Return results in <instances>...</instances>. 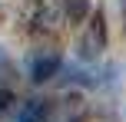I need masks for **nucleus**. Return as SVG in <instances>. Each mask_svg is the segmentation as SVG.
Instances as JSON below:
<instances>
[{"instance_id":"39448f33","label":"nucleus","mask_w":126,"mask_h":122,"mask_svg":"<svg viewBox=\"0 0 126 122\" xmlns=\"http://www.w3.org/2000/svg\"><path fill=\"white\" fill-rule=\"evenodd\" d=\"M63 13H66L70 20H80L83 13H86V0H63Z\"/></svg>"},{"instance_id":"20e7f679","label":"nucleus","mask_w":126,"mask_h":122,"mask_svg":"<svg viewBox=\"0 0 126 122\" xmlns=\"http://www.w3.org/2000/svg\"><path fill=\"white\" fill-rule=\"evenodd\" d=\"M47 116H50V106L43 99H30L23 106V112L17 116V122H47Z\"/></svg>"},{"instance_id":"423d86ee","label":"nucleus","mask_w":126,"mask_h":122,"mask_svg":"<svg viewBox=\"0 0 126 122\" xmlns=\"http://www.w3.org/2000/svg\"><path fill=\"white\" fill-rule=\"evenodd\" d=\"M123 7H126V0H123Z\"/></svg>"},{"instance_id":"7ed1b4c3","label":"nucleus","mask_w":126,"mask_h":122,"mask_svg":"<svg viewBox=\"0 0 126 122\" xmlns=\"http://www.w3.org/2000/svg\"><path fill=\"white\" fill-rule=\"evenodd\" d=\"M13 66H10V59L0 53V112L7 109V102L13 99Z\"/></svg>"},{"instance_id":"f03ea898","label":"nucleus","mask_w":126,"mask_h":122,"mask_svg":"<svg viewBox=\"0 0 126 122\" xmlns=\"http://www.w3.org/2000/svg\"><path fill=\"white\" fill-rule=\"evenodd\" d=\"M57 73H60V56L57 53H43V56H37L33 66H30V79L33 83H47V79L57 76Z\"/></svg>"},{"instance_id":"f257e3e1","label":"nucleus","mask_w":126,"mask_h":122,"mask_svg":"<svg viewBox=\"0 0 126 122\" xmlns=\"http://www.w3.org/2000/svg\"><path fill=\"white\" fill-rule=\"evenodd\" d=\"M103 43H106V17H103V13H93V17H90V23H86V33H83V40H80L83 59L100 56Z\"/></svg>"}]
</instances>
